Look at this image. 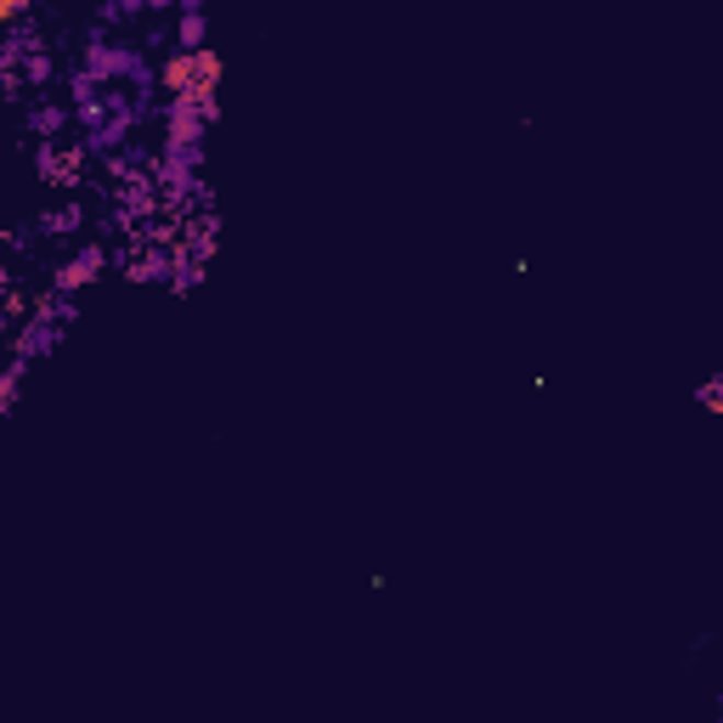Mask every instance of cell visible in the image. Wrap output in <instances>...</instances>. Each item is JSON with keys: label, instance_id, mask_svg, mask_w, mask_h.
Here are the masks:
<instances>
[{"label": "cell", "instance_id": "4", "mask_svg": "<svg viewBox=\"0 0 723 723\" xmlns=\"http://www.w3.org/2000/svg\"><path fill=\"white\" fill-rule=\"evenodd\" d=\"M29 12V0H0V18H7V23H18Z\"/></svg>", "mask_w": 723, "mask_h": 723}, {"label": "cell", "instance_id": "1", "mask_svg": "<svg viewBox=\"0 0 723 723\" xmlns=\"http://www.w3.org/2000/svg\"><path fill=\"white\" fill-rule=\"evenodd\" d=\"M215 80H221V57H215L210 46L181 52V57H170V68H165V86L176 91V108H199V113H210V102H215Z\"/></svg>", "mask_w": 723, "mask_h": 723}, {"label": "cell", "instance_id": "3", "mask_svg": "<svg viewBox=\"0 0 723 723\" xmlns=\"http://www.w3.org/2000/svg\"><path fill=\"white\" fill-rule=\"evenodd\" d=\"M701 402H707V413H718V418H723V379H712V385L701 391Z\"/></svg>", "mask_w": 723, "mask_h": 723}, {"label": "cell", "instance_id": "2", "mask_svg": "<svg viewBox=\"0 0 723 723\" xmlns=\"http://www.w3.org/2000/svg\"><path fill=\"white\" fill-rule=\"evenodd\" d=\"M86 278H97V255H80V260H74L68 272H63V289H80Z\"/></svg>", "mask_w": 723, "mask_h": 723}]
</instances>
